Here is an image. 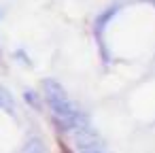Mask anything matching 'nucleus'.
<instances>
[{
    "label": "nucleus",
    "mask_w": 155,
    "mask_h": 153,
    "mask_svg": "<svg viewBox=\"0 0 155 153\" xmlns=\"http://www.w3.org/2000/svg\"><path fill=\"white\" fill-rule=\"evenodd\" d=\"M115 13H117V7H110V9H106V11H104V13H102V15H100V17L96 19V30H98V32H102V30L106 28L108 19H110V17H113Z\"/></svg>",
    "instance_id": "4"
},
{
    "label": "nucleus",
    "mask_w": 155,
    "mask_h": 153,
    "mask_svg": "<svg viewBox=\"0 0 155 153\" xmlns=\"http://www.w3.org/2000/svg\"><path fill=\"white\" fill-rule=\"evenodd\" d=\"M0 106H2L7 113H11V115H15V102H13V98H11V94L5 89V87H0Z\"/></svg>",
    "instance_id": "3"
},
{
    "label": "nucleus",
    "mask_w": 155,
    "mask_h": 153,
    "mask_svg": "<svg viewBox=\"0 0 155 153\" xmlns=\"http://www.w3.org/2000/svg\"><path fill=\"white\" fill-rule=\"evenodd\" d=\"M21 153H45V145H43V140L38 136H32V138L26 140Z\"/></svg>",
    "instance_id": "2"
},
{
    "label": "nucleus",
    "mask_w": 155,
    "mask_h": 153,
    "mask_svg": "<svg viewBox=\"0 0 155 153\" xmlns=\"http://www.w3.org/2000/svg\"><path fill=\"white\" fill-rule=\"evenodd\" d=\"M81 153H102L100 147H91V149H81Z\"/></svg>",
    "instance_id": "5"
},
{
    "label": "nucleus",
    "mask_w": 155,
    "mask_h": 153,
    "mask_svg": "<svg viewBox=\"0 0 155 153\" xmlns=\"http://www.w3.org/2000/svg\"><path fill=\"white\" fill-rule=\"evenodd\" d=\"M43 87H45V98H47V102H49V106H51L55 119H58L66 130H83V128H89L87 121H85V117H83L81 111L77 108V104L68 98L66 89H64L58 81L47 79V81L43 83Z\"/></svg>",
    "instance_id": "1"
}]
</instances>
